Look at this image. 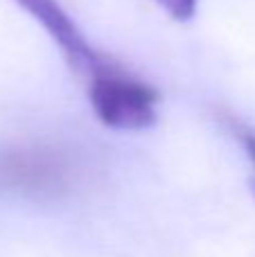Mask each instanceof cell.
I'll return each mask as SVG.
<instances>
[{
  "label": "cell",
  "instance_id": "6da1fadb",
  "mask_svg": "<svg viewBox=\"0 0 255 257\" xmlns=\"http://www.w3.org/2000/svg\"><path fill=\"white\" fill-rule=\"evenodd\" d=\"M77 181V163L57 147L32 145L0 154V190L27 199H59Z\"/></svg>",
  "mask_w": 255,
  "mask_h": 257
},
{
  "label": "cell",
  "instance_id": "7a4b0ae2",
  "mask_svg": "<svg viewBox=\"0 0 255 257\" xmlns=\"http://www.w3.org/2000/svg\"><path fill=\"white\" fill-rule=\"evenodd\" d=\"M88 97L99 120L111 128L138 131L156 122V88L129 75L120 63L111 61L90 79Z\"/></svg>",
  "mask_w": 255,
  "mask_h": 257
},
{
  "label": "cell",
  "instance_id": "3957f363",
  "mask_svg": "<svg viewBox=\"0 0 255 257\" xmlns=\"http://www.w3.org/2000/svg\"><path fill=\"white\" fill-rule=\"evenodd\" d=\"M34 21L43 25V30L52 36V41L59 45L61 54L66 57L68 66L77 72V75L93 79L97 72H102L108 63L113 61L106 54H99L97 50L90 48L86 36L75 25L66 9L57 3V0H16Z\"/></svg>",
  "mask_w": 255,
  "mask_h": 257
},
{
  "label": "cell",
  "instance_id": "277c9868",
  "mask_svg": "<svg viewBox=\"0 0 255 257\" xmlns=\"http://www.w3.org/2000/svg\"><path fill=\"white\" fill-rule=\"evenodd\" d=\"M174 21H188L194 16L197 12V3L199 0H156Z\"/></svg>",
  "mask_w": 255,
  "mask_h": 257
},
{
  "label": "cell",
  "instance_id": "5b68a950",
  "mask_svg": "<svg viewBox=\"0 0 255 257\" xmlns=\"http://www.w3.org/2000/svg\"><path fill=\"white\" fill-rule=\"evenodd\" d=\"M242 142H244V147H246L248 158H251L255 165V133H242Z\"/></svg>",
  "mask_w": 255,
  "mask_h": 257
}]
</instances>
